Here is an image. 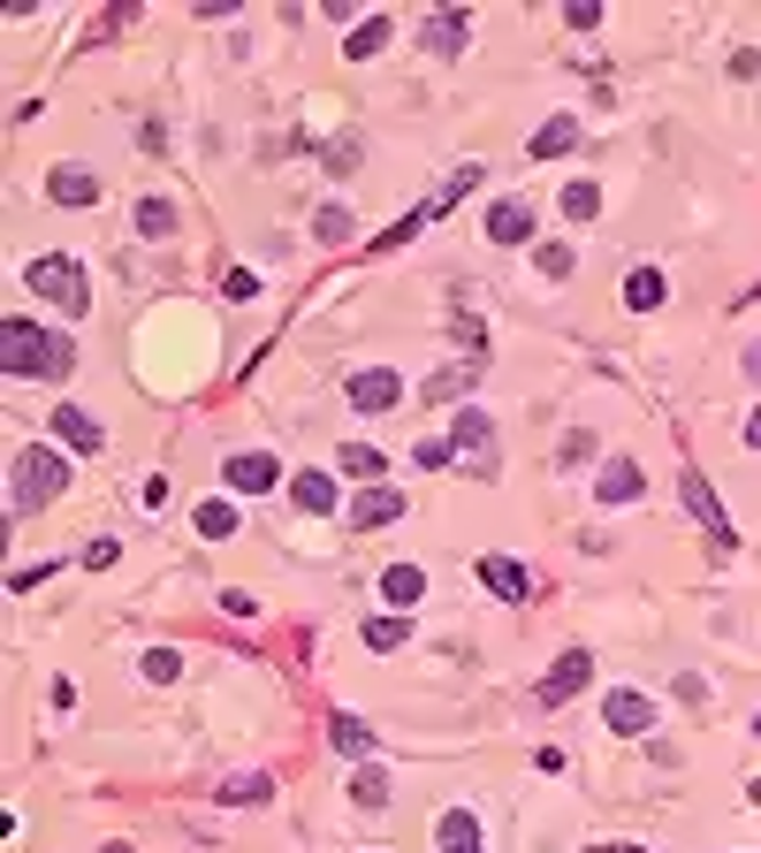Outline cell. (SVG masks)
<instances>
[{
    "label": "cell",
    "mask_w": 761,
    "mask_h": 853,
    "mask_svg": "<svg viewBox=\"0 0 761 853\" xmlns=\"http://www.w3.org/2000/svg\"><path fill=\"white\" fill-rule=\"evenodd\" d=\"M572 146H579V115H549V123L533 130V146H526V153H533V161H564Z\"/></svg>",
    "instance_id": "cell-16"
},
{
    "label": "cell",
    "mask_w": 761,
    "mask_h": 853,
    "mask_svg": "<svg viewBox=\"0 0 761 853\" xmlns=\"http://www.w3.org/2000/svg\"><path fill=\"white\" fill-rule=\"evenodd\" d=\"M335 473H350V481H381V450H373V442H343V450H335Z\"/></svg>",
    "instance_id": "cell-22"
},
{
    "label": "cell",
    "mask_w": 761,
    "mask_h": 853,
    "mask_svg": "<svg viewBox=\"0 0 761 853\" xmlns=\"http://www.w3.org/2000/svg\"><path fill=\"white\" fill-rule=\"evenodd\" d=\"M198 533H206V541H237V504H229V496L198 504Z\"/></svg>",
    "instance_id": "cell-25"
},
{
    "label": "cell",
    "mask_w": 761,
    "mask_h": 853,
    "mask_svg": "<svg viewBox=\"0 0 761 853\" xmlns=\"http://www.w3.org/2000/svg\"><path fill=\"white\" fill-rule=\"evenodd\" d=\"M381 595H389V610H419V602H427V572H419V564H389V572H381Z\"/></svg>",
    "instance_id": "cell-17"
},
{
    "label": "cell",
    "mask_w": 761,
    "mask_h": 853,
    "mask_svg": "<svg viewBox=\"0 0 761 853\" xmlns=\"http://www.w3.org/2000/svg\"><path fill=\"white\" fill-rule=\"evenodd\" d=\"M747 450H761V404L747 412Z\"/></svg>",
    "instance_id": "cell-42"
},
{
    "label": "cell",
    "mask_w": 761,
    "mask_h": 853,
    "mask_svg": "<svg viewBox=\"0 0 761 853\" xmlns=\"http://www.w3.org/2000/svg\"><path fill=\"white\" fill-rule=\"evenodd\" d=\"M404 511H412L404 488H358V496H350V526H358V533H366V526H389V518H404Z\"/></svg>",
    "instance_id": "cell-11"
},
{
    "label": "cell",
    "mask_w": 761,
    "mask_h": 853,
    "mask_svg": "<svg viewBox=\"0 0 761 853\" xmlns=\"http://www.w3.org/2000/svg\"><path fill=\"white\" fill-rule=\"evenodd\" d=\"M350 800H358V808H366V816H381V808H389V777H381V770H373V762H366V770H358V777H350Z\"/></svg>",
    "instance_id": "cell-27"
},
{
    "label": "cell",
    "mask_w": 761,
    "mask_h": 853,
    "mask_svg": "<svg viewBox=\"0 0 761 853\" xmlns=\"http://www.w3.org/2000/svg\"><path fill=\"white\" fill-rule=\"evenodd\" d=\"M100 853H138V846H123V839H115V846H100Z\"/></svg>",
    "instance_id": "cell-45"
},
{
    "label": "cell",
    "mask_w": 761,
    "mask_h": 853,
    "mask_svg": "<svg viewBox=\"0 0 761 853\" xmlns=\"http://www.w3.org/2000/svg\"><path fill=\"white\" fill-rule=\"evenodd\" d=\"M404 396V373L396 366H358L350 373V412H389Z\"/></svg>",
    "instance_id": "cell-7"
},
{
    "label": "cell",
    "mask_w": 761,
    "mask_h": 853,
    "mask_svg": "<svg viewBox=\"0 0 761 853\" xmlns=\"http://www.w3.org/2000/svg\"><path fill=\"white\" fill-rule=\"evenodd\" d=\"M587 685H595V656H587V648H564V656H556V671L533 685V701H541V708H564V701H572V693H587Z\"/></svg>",
    "instance_id": "cell-6"
},
{
    "label": "cell",
    "mask_w": 761,
    "mask_h": 853,
    "mask_svg": "<svg viewBox=\"0 0 761 853\" xmlns=\"http://www.w3.org/2000/svg\"><path fill=\"white\" fill-rule=\"evenodd\" d=\"M678 496H685V511H693V518H701V526H708V541H716V556H731V549H739V533H731V518H724V504L708 496V481H701L693 465L678 473Z\"/></svg>",
    "instance_id": "cell-5"
},
{
    "label": "cell",
    "mask_w": 761,
    "mask_h": 853,
    "mask_svg": "<svg viewBox=\"0 0 761 853\" xmlns=\"http://www.w3.org/2000/svg\"><path fill=\"white\" fill-rule=\"evenodd\" d=\"M54 572H61V564H54V556H46V564H23V572H15V579H8V587H15V595H23V587H38V579H54Z\"/></svg>",
    "instance_id": "cell-36"
},
{
    "label": "cell",
    "mask_w": 761,
    "mask_h": 853,
    "mask_svg": "<svg viewBox=\"0 0 761 853\" xmlns=\"http://www.w3.org/2000/svg\"><path fill=\"white\" fill-rule=\"evenodd\" d=\"M450 450L472 465V473H495V419L480 412V404H464L450 419Z\"/></svg>",
    "instance_id": "cell-4"
},
{
    "label": "cell",
    "mask_w": 761,
    "mask_h": 853,
    "mask_svg": "<svg viewBox=\"0 0 761 853\" xmlns=\"http://www.w3.org/2000/svg\"><path fill=\"white\" fill-rule=\"evenodd\" d=\"M533 237V206L526 198H495L487 206V244H526Z\"/></svg>",
    "instance_id": "cell-13"
},
{
    "label": "cell",
    "mask_w": 761,
    "mask_h": 853,
    "mask_svg": "<svg viewBox=\"0 0 761 853\" xmlns=\"http://www.w3.org/2000/svg\"><path fill=\"white\" fill-rule=\"evenodd\" d=\"M290 496H298V511H335V481L327 473H298Z\"/></svg>",
    "instance_id": "cell-24"
},
{
    "label": "cell",
    "mask_w": 761,
    "mask_h": 853,
    "mask_svg": "<svg viewBox=\"0 0 761 853\" xmlns=\"http://www.w3.org/2000/svg\"><path fill=\"white\" fill-rule=\"evenodd\" d=\"M175 671H183V656H175V648H152V656H146V679L152 685H168Z\"/></svg>",
    "instance_id": "cell-35"
},
{
    "label": "cell",
    "mask_w": 761,
    "mask_h": 853,
    "mask_svg": "<svg viewBox=\"0 0 761 853\" xmlns=\"http://www.w3.org/2000/svg\"><path fill=\"white\" fill-rule=\"evenodd\" d=\"M472 381H480V366H450V373L427 381V396H457V389H472Z\"/></svg>",
    "instance_id": "cell-32"
},
{
    "label": "cell",
    "mask_w": 761,
    "mask_h": 853,
    "mask_svg": "<svg viewBox=\"0 0 761 853\" xmlns=\"http://www.w3.org/2000/svg\"><path fill=\"white\" fill-rule=\"evenodd\" d=\"M46 198H54V206H100V175L77 169V161H61V169L46 175Z\"/></svg>",
    "instance_id": "cell-12"
},
{
    "label": "cell",
    "mask_w": 761,
    "mask_h": 853,
    "mask_svg": "<svg viewBox=\"0 0 761 853\" xmlns=\"http://www.w3.org/2000/svg\"><path fill=\"white\" fill-rule=\"evenodd\" d=\"M312 229H320V244H350V214H343V206H320Z\"/></svg>",
    "instance_id": "cell-31"
},
{
    "label": "cell",
    "mask_w": 761,
    "mask_h": 853,
    "mask_svg": "<svg viewBox=\"0 0 761 853\" xmlns=\"http://www.w3.org/2000/svg\"><path fill=\"white\" fill-rule=\"evenodd\" d=\"M61 488H69V458H61V450H46V442L15 450V504H8V511H38V504H54Z\"/></svg>",
    "instance_id": "cell-3"
},
{
    "label": "cell",
    "mask_w": 761,
    "mask_h": 853,
    "mask_svg": "<svg viewBox=\"0 0 761 853\" xmlns=\"http://www.w3.org/2000/svg\"><path fill=\"white\" fill-rule=\"evenodd\" d=\"M662 298H670V283H662L655 267H632V275H624V306H632V313H655Z\"/></svg>",
    "instance_id": "cell-20"
},
{
    "label": "cell",
    "mask_w": 761,
    "mask_h": 853,
    "mask_svg": "<svg viewBox=\"0 0 761 853\" xmlns=\"http://www.w3.org/2000/svg\"><path fill=\"white\" fill-rule=\"evenodd\" d=\"M221 610H229V618H260V595H244V587H229V595H221Z\"/></svg>",
    "instance_id": "cell-37"
},
{
    "label": "cell",
    "mask_w": 761,
    "mask_h": 853,
    "mask_svg": "<svg viewBox=\"0 0 761 853\" xmlns=\"http://www.w3.org/2000/svg\"><path fill=\"white\" fill-rule=\"evenodd\" d=\"M533 260H541V275H549V283H564V275H572V244H541Z\"/></svg>",
    "instance_id": "cell-33"
},
{
    "label": "cell",
    "mask_w": 761,
    "mask_h": 853,
    "mask_svg": "<svg viewBox=\"0 0 761 853\" xmlns=\"http://www.w3.org/2000/svg\"><path fill=\"white\" fill-rule=\"evenodd\" d=\"M115 556H123V541H92V549H84V564H92V572H107Z\"/></svg>",
    "instance_id": "cell-40"
},
{
    "label": "cell",
    "mask_w": 761,
    "mask_h": 853,
    "mask_svg": "<svg viewBox=\"0 0 761 853\" xmlns=\"http://www.w3.org/2000/svg\"><path fill=\"white\" fill-rule=\"evenodd\" d=\"M335 754H350V762L373 754V724L366 716H335Z\"/></svg>",
    "instance_id": "cell-26"
},
{
    "label": "cell",
    "mask_w": 761,
    "mask_h": 853,
    "mask_svg": "<svg viewBox=\"0 0 761 853\" xmlns=\"http://www.w3.org/2000/svg\"><path fill=\"white\" fill-rule=\"evenodd\" d=\"M754 298H761V290H754Z\"/></svg>",
    "instance_id": "cell-46"
},
{
    "label": "cell",
    "mask_w": 761,
    "mask_h": 853,
    "mask_svg": "<svg viewBox=\"0 0 761 853\" xmlns=\"http://www.w3.org/2000/svg\"><path fill=\"white\" fill-rule=\"evenodd\" d=\"M480 587L503 595V602H526V595H533V572L510 564V556H480Z\"/></svg>",
    "instance_id": "cell-14"
},
{
    "label": "cell",
    "mask_w": 761,
    "mask_h": 853,
    "mask_svg": "<svg viewBox=\"0 0 761 853\" xmlns=\"http://www.w3.org/2000/svg\"><path fill=\"white\" fill-rule=\"evenodd\" d=\"M0 366L15 373V381H61L69 366H77V343L69 336H46L38 321H0Z\"/></svg>",
    "instance_id": "cell-1"
},
{
    "label": "cell",
    "mask_w": 761,
    "mask_h": 853,
    "mask_svg": "<svg viewBox=\"0 0 761 853\" xmlns=\"http://www.w3.org/2000/svg\"><path fill=\"white\" fill-rule=\"evenodd\" d=\"M389 38H396V23H389V15H366V23H358V31L343 38V61H373V54H381Z\"/></svg>",
    "instance_id": "cell-19"
},
{
    "label": "cell",
    "mask_w": 761,
    "mask_h": 853,
    "mask_svg": "<svg viewBox=\"0 0 761 853\" xmlns=\"http://www.w3.org/2000/svg\"><path fill=\"white\" fill-rule=\"evenodd\" d=\"M602 724L609 731H624V739H639V731H655V701L632 693V685H616V693L602 701Z\"/></svg>",
    "instance_id": "cell-9"
},
{
    "label": "cell",
    "mask_w": 761,
    "mask_h": 853,
    "mask_svg": "<svg viewBox=\"0 0 761 853\" xmlns=\"http://www.w3.org/2000/svg\"><path fill=\"white\" fill-rule=\"evenodd\" d=\"M472 183H487V169H480V161H472V169H457L450 183H442V198H435V206H457V198H464Z\"/></svg>",
    "instance_id": "cell-34"
},
{
    "label": "cell",
    "mask_w": 761,
    "mask_h": 853,
    "mask_svg": "<svg viewBox=\"0 0 761 853\" xmlns=\"http://www.w3.org/2000/svg\"><path fill=\"white\" fill-rule=\"evenodd\" d=\"M747 373H754V381H761V343H747Z\"/></svg>",
    "instance_id": "cell-44"
},
{
    "label": "cell",
    "mask_w": 761,
    "mask_h": 853,
    "mask_svg": "<svg viewBox=\"0 0 761 853\" xmlns=\"http://www.w3.org/2000/svg\"><path fill=\"white\" fill-rule=\"evenodd\" d=\"M564 214H572V221H595V214H602V191H595V183H572V191H564Z\"/></svg>",
    "instance_id": "cell-30"
},
{
    "label": "cell",
    "mask_w": 761,
    "mask_h": 853,
    "mask_svg": "<svg viewBox=\"0 0 761 853\" xmlns=\"http://www.w3.org/2000/svg\"><path fill=\"white\" fill-rule=\"evenodd\" d=\"M46 427H54V442H61V450H84V458H92V450H107V427H100L92 412H77V404H61Z\"/></svg>",
    "instance_id": "cell-10"
},
{
    "label": "cell",
    "mask_w": 761,
    "mask_h": 853,
    "mask_svg": "<svg viewBox=\"0 0 761 853\" xmlns=\"http://www.w3.org/2000/svg\"><path fill=\"white\" fill-rule=\"evenodd\" d=\"M23 283H31V298H46L54 313H92V283H84V267L69 260V252H46V260H31L23 267Z\"/></svg>",
    "instance_id": "cell-2"
},
{
    "label": "cell",
    "mask_w": 761,
    "mask_h": 853,
    "mask_svg": "<svg viewBox=\"0 0 761 853\" xmlns=\"http://www.w3.org/2000/svg\"><path fill=\"white\" fill-rule=\"evenodd\" d=\"M267 793H275L267 777H229V785H221V800H229V808H260Z\"/></svg>",
    "instance_id": "cell-28"
},
{
    "label": "cell",
    "mask_w": 761,
    "mask_h": 853,
    "mask_svg": "<svg viewBox=\"0 0 761 853\" xmlns=\"http://www.w3.org/2000/svg\"><path fill=\"white\" fill-rule=\"evenodd\" d=\"M464 38H472V15H435V23L419 31V46H427V54H457Z\"/></svg>",
    "instance_id": "cell-21"
},
{
    "label": "cell",
    "mask_w": 761,
    "mask_h": 853,
    "mask_svg": "<svg viewBox=\"0 0 761 853\" xmlns=\"http://www.w3.org/2000/svg\"><path fill=\"white\" fill-rule=\"evenodd\" d=\"M138 229H146V237H168V229H175V206H168V198H138Z\"/></svg>",
    "instance_id": "cell-29"
},
{
    "label": "cell",
    "mask_w": 761,
    "mask_h": 853,
    "mask_svg": "<svg viewBox=\"0 0 761 853\" xmlns=\"http://www.w3.org/2000/svg\"><path fill=\"white\" fill-rule=\"evenodd\" d=\"M435 846H442V853H480V816H472V808H442Z\"/></svg>",
    "instance_id": "cell-18"
},
{
    "label": "cell",
    "mask_w": 761,
    "mask_h": 853,
    "mask_svg": "<svg viewBox=\"0 0 761 853\" xmlns=\"http://www.w3.org/2000/svg\"><path fill=\"white\" fill-rule=\"evenodd\" d=\"M595 853H647V846H632V839H609V846H595Z\"/></svg>",
    "instance_id": "cell-43"
},
{
    "label": "cell",
    "mask_w": 761,
    "mask_h": 853,
    "mask_svg": "<svg viewBox=\"0 0 761 853\" xmlns=\"http://www.w3.org/2000/svg\"><path fill=\"white\" fill-rule=\"evenodd\" d=\"M327 169L343 175V169H358V138H343V146H327Z\"/></svg>",
    "instance_id": "cell-41"
},
{
    "label": "cell",
    "mask_w": 761,
    "mask_h": 853,
    "mask_svg": "<svg viewBox=\"0 0 761 853\" xmlns=\"http://www.w3.org/2000/svg\"><path fill=\"white\" fill-rule=\"evenodd\" d=\"M419 221H427V214H412V221H396V229L381 237V252H396V244H412V237H419Z\"/></svg>",
    "instance_id": "cell-39"
},
{
    "label": "cell",
    "mask_w": 761,
    "mask_h": 853,
    "mask_svg": "<svg viewBox=\"0 0 761 853\" xmlns=\"http://www.w3.org/2000/svg\"><path fill=\"white\" fill-rule=\"evenodd\" d=\"M221 481H229V496H267V488L283 481V465H275L267 450H244V458L221 465Z\"/></svg>",
    "instance_id": "cell-8"
},
{
    "label": "cell",
    "mask_w": 761,
    "mask_h": 853,
    "mask_svg": "<svg viewBox=\"0 0 761 853\" xmlns=\"http://www.w3.org/2000/svg\"><path fill=\"white\" fill-rule=\"evenodd\" d=\"M412 458H419V465H450L457 450H450V442H442V435H427V442H419V450H412Z\"/></svg>",
    "instance_id": "cell-38"
},
{
    "label": "cell",
    "mask_w": 761,
    "mask_h": 853,
    "mask_svg": "<svg viewBox=\"0 0 761 853\" xmlns=\"http://www.w3.org/2000/svg\"><path fill=\"white\" fill-rule=\"evenodd\" d=\"M412 641V610H389V618H366V648H404Z\"/></svg>",
    "instance_id": "cell-23"
},
{
    "label": "cell",
    "mask_w": 761,
    "mask_h": 853,
    "mask_svg": "<svg viewBox=\"0 0 761 853\" xmlns=\"http://www.w3.org/2000/svg\"><path fill=\"white\" fill-rule=\"evenodd\" d=\"M639 488H647L639 465H632V458H609L602 481H595V504H639Z\"/></svg>",
    "instance_id": "cell-15"
}]
</instances>
